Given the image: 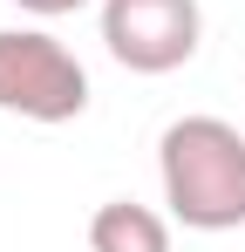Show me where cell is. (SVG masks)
Instances as JSON below:
<instances>
[{"instance_id": "obj_4", "label": "cell", "mask_w": 245, "mask_h": 252, "mask_svg": "<svg viewBox=\"0 0 245 252\" xmlns=\"http://www.w3.org/2000/svg\"><path fill=\"white\" fill-rule=\"evenodd\" d=\"M89 252H170V225L136 198H109L89 218Z\"/></svg>"}, {"instance_id": "obj_1", "label": "cell", "mask_w": 245, "mask_h": 252, "mask_svg": "<svg viewBox=\"0 0 245 252\" xmlns=\"http://www.w3.org/2000/svg\"><path fill=\"white\" fill-rule=\"evenodd\" d=\"M163 205L191 232L245 225V129L225 116H177L157 143Z\"/></svg>"}, {"instance_id": "obj_5", "label": "cell", "mask_w": 245, "mask_h": 252, "mask_svg": "<svg viewBox=\"0 0 245 252\" xmlns=\"http://www.w3.org/2000/svg\"><path fill=\"white\" fill-rule=\"evenodd\" d=\"M21 14H41V21H61V14H75V7H89V0H14Z\"/></svg>"}, {"instance_id": "obj_2", "label": "cell", "mask_w": 245, "mask_h": 252, "mask_svg": "<svg viewBox=\"0 0 245 252\" xmlns=\"http://www.w3.org/2000/svg\"><path fill=\"white\" fill-rule=\"evenodd\" d=\"M0 109L21 123H75L89 109V68L48 28H0Z\"/></svg>"}, {"instance_id": "obj_3", "label": "cell", "mask_w": 245, "mask_h": 252, "mask_svg": "<svg viewBox=\"0 0 245 252\" xmlns=\"http://www.w3.org/2000/svg\"><path fill=\"white\" fill-rule=\"evenodd\" d=\"M102 41L129 75H170L204 41L198 0H102Z\"/></svg>"}]
</instances>
